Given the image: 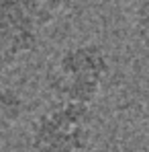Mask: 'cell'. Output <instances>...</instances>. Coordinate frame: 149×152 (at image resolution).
I'll use <instances>...</instances> for the list:
<instances>
[{"label":"cell","instance_id":"6da1fadb","mask_svg":"<svg viewBox=\"0 0 149 152\" xmlns=\"http://www.w3.org/2000/svg\"><path fill=\"white\" fill-rule=\"evenodd\" d=\"M110 76V58L100 43L84 41L59 51L47 72V88L55 101L92 105Z\"/></svg>","mask_w":149,"mask_h":152},{"label":"cell","instance_id":"7a4b0ae2","mask_svg":"<svg viewBox=\"0 0 149 152\" xmlns=\"http://www.w3.org/2000/svg\"><path fill=\"white\" fill-rule=\"evenodd\" d=\"M94 136V113L86 103L55 101L41 111L29 134L33 152H86Z\"/></svg>","mask_w":149,"mask_h":152},{"label":"cell","instance_id":"3957f363","mask_svg":"<svg viewBox=\"0 0 149 152\" xmlns=\"http://www.w3.org/2000/svg\"><path fill=\"white\" fill-rule=\"evenodd\" d=\"M53 17L41 0H0V56L14 60L33 53Z\"/></svg>","mask_w":149,"mask_h":152},{"label":"cell","instance_id":"277c9868","mask_svg":"<svg viewBox=\"0 0 149 152\" xmlns=\"http://www.w3.org/2000/svg\"><path fill=\"white\" fill-rule=\"evenodd\" d=\"M25 115V99L12 86L0 82V136L17 126Z\"/></svg>","mask_w":149,"mask_h":152},{"label":"cell","instance_id":"5b68a950","mask_svg":"<svg viewBox=\"0 0 149 152\" xmlns=\"http://www.w3.org/2000/svg\"><path fill=\"white\" fill-rule=\"evenodd\" d=\"M133 27L141 43L149 48V0H137L133 10Z\"/></svg>","mask_w":149,"mask_h":152},{"label":"cell","instance_id":"8992f818","mask_svg":"<svg viewBox=\"0 0 149 152\" xmlns=\"http://www.w3.org/2000/svg\"><path fill=\"white\" fill-rule=\"evenodd\" d=\"M76 2H78V0H41V4H43V6H45L49 12H53V15L70 10Z\"/></svg>","mask_w":149,"mask_h":152}]
</instances>
